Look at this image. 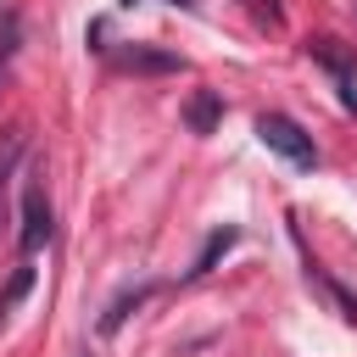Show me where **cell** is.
<instances>
[{
    "label": "cell",
    "instance_id": "obj_1",
    "mask_svg": "<svg viewBox=\"0 0 357 357\" xmlns=\"http://www.w3.org/2000/svg\"><path fill=\"white\" fill-rule=\"evenodd\" d=\"M257 139H262L273 156H284L290 167H312V162H318L312 134H301V123L284 117V112H262V117H257Z\"/></svg>",
    "mask_w": 357,
    "mask_h": 357
},
{
    "label": "cell",
    "instance_id": "obj_2",
    "mask_svg": "<svg viewBox=\"0 0 357 357\" xmlns=\"http://www.w3.org/2000/svg\"><path fill=\"white\" fill-rule=\"evenodd\" d=\"M307 50L329 67V78H335V89H340V100L357 112V61L340 50V39H307Z\"/></svg>",
    "mask_w": 357,
    "mask_h": 357
},
{
    "label": "cell",
    "instance_id": "obj_3",
    "mask_svg": "<svg viewBox=\"0 0 357 357\" xmlns=\"http://www.w3.org/2000/svg\"><path fill=\"white\" fill-rule=\"evenodd\" d=\"M45 240H50V201H45V190H39V184H28V195H22V234H17V245H22V257H33Z\"/></svg>",
    "mask_w": 357,
    "mask_h": 357
},
{
    "label": "cell",
    "instance_id": "obj_4",
    "mask_svg": "<svg viewBox=\"0 0 357 357\" xmlns=\"http://www.w3.org/2000/svg\"><path fill=\"white\" fill-rule=\"evenodd\" d=\"M123 73H178L184 61L178 56H167V50H145V45H134V50H117L112 56Z\"/></svg>",
    "mask_w": 357,
    "mask_h": 357
},
{
    "label": "cell",
    "instance_id": "obj_5",
    "mask_svg": "<svg viewBox=\"0 0 357 357\" xmlns=\"http://www.w3.org/2000/svg\"><path fill=\"white\" fill-rule=\"evenodd\" d=\"M307 284H318V290L329 296V307H335V312H340L346 324H357V296H351L346 284H335V279H329V273H324L318 262H307Z\"/></svg>",
    "mask_w": 357,
    "mask_h": 357
},
{
    "label": "cell",
    "instance_id": "obj_6",
    "mask_svg": "<svg viewBox=\"0 0 357 357\" xmlns=\"http://www.w3.org/2000/svg\"><path fill=\"white\" fill-rule=\"evenodd\" d=\"M229 245H234V229H218V234H212V240L201 245V257H195V268H190V273H206V268H212V262H218V257H223Z\"/></svg>",
    "mask_w": 357,
    "mask_h": 357
},
{
    "label": "cell",
    "instance_id": "obj_7",
    "mask_svg": "<svg viewBox=\"0 0 357 357\" xmlns=\"http://www.w3.org/2000/svg\"><path fill=\"white\" fill-rule=\"evenodd\" d=\"M212 123H218V95H195V100H190V128L206 134Z\"/></svg>",
    "mask_w": 357,
    "mask_h": 357
},
{
    "label": "cell",
    "instance_id": "obj_8",
    "mask_svg": "<svg viewBox=\"0 0 357 357\" xmlns=\"http://www.w3.org/2000/svg\"><path fill=\"white\" fill-rule=\"evenodd\" d=\"M17 151H22V134H6V139H0V201H6V178H11Z\"/></svg>",
    "mask_w": 357,
    "mask_h": 357
},
{
    "label": "cell",
    "instance_id": "obj_9",
    "mask_svg": "<svg viewBox=\"0 0 357 357\" xmlns=\"http://www.w3.org/2000/svg\"><path fill=\"white\" fill-rule=\"evenodd\" d=\"M173 6H178V11H195V6H201V0H173Z\"/></svg>",
    "mask_w": 357,
    "mask_h": 357
},
{
    "label": "cell",
    "instance_id": "obj_10",
    "mask_svg": "<svg viewBox=\"0 0 357 357\" xmlns=\"http://www.w3.org/2000/svg\"><path fill=\"white\" fill-rule=\"evenodd\" d=\"M123 6H134V0H123Z\"/></svg>",
    "mask_w": 357,
    "mask_h": 357
}]
</instances>
